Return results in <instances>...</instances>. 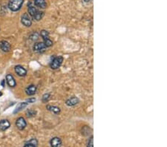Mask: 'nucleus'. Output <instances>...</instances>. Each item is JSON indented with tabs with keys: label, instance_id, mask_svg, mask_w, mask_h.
I'll return each mask as SVG.
<instances>
[{
	"label": "nucleus",
	"instance_id": "f257e3e1",
	"mask_svg": "<svg viewBox=\"0 0 167 147\" xmlns=\"http://www.w3.org/2000/svg\"><path fill=\"white\" fill-rule=\"evenodd\" d=\"M24 0H10L8 3V8L12 11H18L20 10L23 5Z\"/></svg>",
	"mask_w": 167,
	"mask_h": 147
},
{
	"label": "nucleus",
	"instance_id": "f03ea898",
	"mask_svg": "<svg viewBox=\"0 0 167 147\" xmlns=\"http://www.w3.org/2000/svg\"><path fill=\"white\" fill-rule=\"evenodd\" d=\"M63 62V57H52V59H51V63H50V67H51V69H58L62 65Z\"/></svg>",
	"mask_w": 167,
	"mask_h": 147
},
{
	"label": "nucleus",
	"instance_id": "7ed1b4c3",
	"mask_svg": "<svg viewBox=\"0 0 167 147\" xmlns=\"http://www.w3.org/2000/svg\"><path fill=\"white\" fill-rule=\"evenodd\" d=\"M21 22L26 27H30L32 25L31 17L28 14H24L21 17Z\"/></svg>",
	"mask_w": 167,
	"mask_h": 147
},
{
	"label": "nucleus",
	"instance_id": "20e7f679",
	"mask_svg": "<svg viewBox=\"0 0 167 147\" xmlns=\"http://www.w3.org/2000/svg\"><path fill=\"white\" fill-rule=\"evenodd\" d=\"M27 126V123H26V120L23 117H19L16 121V126L17 127L18 129L19 130H23Z\"/></svg>",
	"mask_w": 167,
	"mask_h": 147
},
{
	"label": "nucleus",
	"instance_id": "39448f33",
	"mask_svg": "<svg viewBox=\"0 0 167 147\" xmlns=\"http://www.w3.org/2000/svg\"><path fill=\"white\" fill-rule=\"evenodd\" d=\"M34 51H36V52H39V53H42L46 51V47L45 46L44 42H37V43H35L34 46Z\"/></svg>",
	"mask_w": 167,
	"mask_h": 147
},
{
	"label": "nucleus",
	"instance_id": "423d86ee",
	"mask_svg": "<svg viewBox=\"0 0 167 147\" xmlns=\"http://www.w3.org/2000/svg\"><path fill=\"white\" fill-rule=\"evenodd\" d=\"M11 46L8 41L2 40L0 41V49L4 52H9L10 51Z\"/></svg>",
	"mask_w": 167,
	"mask_h": 147
},
{
	"label": "nucleus",
	"instance_id": "0eeeda50",
	"mask_svg": "<svg viewBox=\"0 0 167 147\" xmlns=\"http://www.w3.org/2000/svg\"><path fill=\"white\" fill-rule=\"evenodd\" d=\"M15 72L19 77H25L27 75V70L21 66H17L14 68Z\"/></svg>",
	"mask_w": 167,
	"mask_h": 147
},
{
	"label": "nucleus",
	"instance_id": "6e6552de",
	"mask_svg": "<svg viewBox=\"0 0 167 147\" xmlns=\"http://www.w3.org/2000/svg\"><path fill=\"white\" fill-rule=\"evenodd\" d=\"M79 103V98L77 97H72L71 98H68L66 101V104L68 106H74Z\"/></svg>",
	"mask_w": 167,
	"mask_h": 147
},
{
	"label": "nucleus",
	"instance_id": "1a4fd4ad",
	"mask_svg": "<svg viewBox=\"0 0 167 147\" xmlns=\"http://www.w3.org/2000/svg\"><path fill=\"white\" fill-rule=\"evenodd\" d=\"M28 14L30 16V17H34L36 15L37 12H38V10L35 8L34 5L30 2H28Z\"/></svg>",
	"mask_w": 167,
	"mask_h": 147
},
{
	"label": "nucleus",
	"instance_id": "9d476101",
	"mask_svg": "<svg viewBox=\"0 0 167 147\" xmlns=\"http://www.w3.org/2000/svg\"><path fill=\"white\" fill-rule=\"evenodd\" d=\"M6 81H7L8 85L10 87H11V88L15 87L16 85H17L15 79H14V77H13V75H11L10 74H8V75H6Z\"/></svg>",
	"mask_w": 167,
	"mask_h": 147
},
{
	"label": "nucleus",
	"instance_id": "9b49d317",
	"mask_svg": "<svg viewBox=\"0 0 167 147\" xmlns=\"http://www.w3.org/2000/svg\"><path fill=\"white\" fill-rule=\"evenodd\" d=\"M50 145L51 147H61L62 146V140L59 137H53L50 141Z\"/></svg>",
	"mask_w": 167,
	"mask_h": 147
},
{
	"label": "nucleus",
	"instance_id": "f8f14e48",
	"mask_svg": "<svg viewBox=\"0 0 167 147\" xmlns=\"http://www.w3.org/2000/svg\"><path fill=\"white\" fill-rule=\"evenodd\" d=\"M36 92H37V87L34 85H30L26 89V93L28 96H32V95H35Z\"/></svg>",
	"mask_w": 167,
	"mask_h": 147
},
{
	"label": "nucleus",
	"instance_id": "ddd939ff",
	"mask_svg": "<svg viewBox=\"0 0 167 147\" xmlns=\"http://www.w3.org/2000/svg\"><path fill=\"white\" fill-rule=\"evenodd\" d=\"M10 124L8 120H2L0 121V130L5 131L10 127Z\"/></svg>",
	"mask_w": 167,
	"mask_h": 147
},
{
	"label": "nucleus",
	"instance_id": "4468645a",
	"mask_svg": "<svg viewBox=\"0 0 167 147\" xmlns=\"http://www.w3.org/2000/svg\"><path fill=\"white\" fill-rule=\"evenodd\" d=\"M34 4L37 7L42 9H45L47 7V3H46V0H34Z\"/></svg>",
	"mask_w": 167,
	"mask_h": 147
},
{
	"label": "nucleus",
	"instance_id": "2eb2a0df",
	"mask_svg": "<svg viewBox=\"0 0 167 147\" xmlns=\"http://www.w3.org/2000/svg\"><path fill=\"white\" fill-rule=\"evenodd\" d=\"M46 108H47L48 111H50V112L55 114V115H59V114L60 113L61 111L60 108H59V107L54 106H46Z\"/></svg>",
	"mask_w": 167,
	"mask_h": 147
},
{
	"label": "nucleus",
	"instance_id": "dca6fc26",
	"mask_svg": "<svg viewBox=\"0 0 167 147\" xmlns=\"http://www.w3.org/2000/svg\"><path fill=\"white\" fill-rule=\"evenodd\" d=\"M28 104V103L27 102L19 103V105L17 106V108H16V110L14 111V113H17V112H19V111H20V110H22V108H24L25 107L27 106Z\"/></svg>",
	"mask_w": 167,
	"mask_h": 147
},
{
	"label": "nucleus",
	"instance_id": "f3484780",
	"mask_svg": "<svg viewBox=\"0 0 167 147\" xmlns=\"http://www.w3.org/2000/svg\"><path fill=\"white\" fill-rule=\"evenodd\" d=\"M43 15H44V13H43V12H41L39 11V10H38V12L36 14V15L34 16V17H33V19H35V20L37 21H39L42 18Z\"/></svg>",
	"mask_w": 167,
	"mask_h": 147
},
{
	"label": "nucleus",
	"instance_id": "a211bd4d",
	"mask_svg": "<svg viewBox=\"0 0 167 147\" xmlns=\"http://www.w3.org/2000/svg\"><path fill=\"white\" fill-rule=\"evenodd\" d=\"M40 35L42 37V39H43V40H45V39H48L49 38V33H48V31H47L46 30H41Z\"/></svg>",
	"mask_w": 167,
	"mask_h": 147
},
{
	"label": "nucleus",
	"instance_id": "6ab92c4d",
	"mask_svg": "<svg viewBox=\"0 0 167 147\" xmlns=\"http://www.w3.org/2000/svg\"><path fill=\"white\" fill-rule=\"evenodd\" d=\"M50 97H51V95L49 93L45 94L42 97V103H47L49 100H50Z\"/></svg>",
	"mask_w": 167,
	"mask_h": 147
},
{
	"label": "nucleus",
	"instance_id": "aec40b11",
	"mask_svg": "<svg viewBox=\"0 0 167 147\" xmlns=\"http://www.w3.org/2000/svg\"><path fill=\"white\" fill-rule=\"evenodd\" d=\"M44 42V44H45V46H46V48H49V47H51V46H53V42L51 40V39H49V38L48 39H45L44 42Z\"/></svg>",
	"mask_w": 167,
	"mask_h": 147
},
{
	"label": "nucleus",
	"instance_id": "412c9836",
	"mask_svg": "<svg viewBox=\"0 0 167 147\" xmlns=\"http://www.w3.org/2000/svg\"><path fill=\"white\" fill-rule=\"evenodd\" d=\"M26 115H27V116L28 117H34V115H36V112L32 109H29V110H28L27 112H26Z\"/></svg>",
	"mask_w": 167,
	"mask_h": 147
},
{
	"label": "nucleus",
	"instance_id": "4be33fe9",
	"mask_svg": "<svg viewBox=\"0 0 167 147\" xmlns=\"http://www.w3.org/2000/svg\"><path fill=\"white\" fill-rule=\"evenodd\" d=\"M87 147H94V137H93V136H91L88 140Z\"/></svg>",
	"mask_w": 167,
	"mask_h": 147
},
{
	"label": "nucleus",
	"instance_id": "5701e85b",
	"mask_svg": "<svg viewBox=\"0 0 167 147\" xmlns=\"http://www.w3.org/2000/svg\"><path fill=\"white\" fill-rule=\"evenodd\" d=\"M28 143H30V144H34V145L36 146H37V145H38V141H37V140L36 138L30 139L29 141H28Z\"/></svg>",
	"mask_w": 167,
	"mask_h": 147
},
{
	"label": "nucleus",
	"instance_id": "b1692460",
	"mask_svg": "<svg viewBox=\"0 0 167 147\" xmlns=\"http://www.w3.org/2000/svg\"><path fill=\"white\" fill-rule=\"evenodd\" d=\"M23 147H37L36 146H34V144H30V143H26L25 145H24V146Z\"/></svg>",
	"mask_w": 167,
	"mask_h": 147
},
{
	"label": "nucleus",
	"instance_id": "393cba45",
	"mask_svg": "<svg viewBox=\"0 0 167 147\" xmlns=\"http://www.w3.org/2000/svg\"><path fill=\"white\" fill-rule=\"evenodd\" d=\"M36 101V99L35 98H30V99H28V100H27V103H34V102Z\"/></svg>",
	"mask_w": 167,
	"mask_h": 147
},
{
	"label": "nucleus",
	"instance_id": "a878e982",
	"mask_svg": "<svg viewBox=\"0 0 167 147\" xmlns=\"http://www.w3.org/2000/svg\"><path fill=\"white\" fill-rule=\"evenodd\" d=\"M91 0H84V2H89Z\"/></svg>",
	"mask_w": 167,
	"mask_h": 147
},
{
	"label": "nucleus",
	"instance_id": "bb28decb",
	"mask_svg": "<svg viewBox=\"0 0 167 147\" xmlns=\"http://www.w3.org/2000/svg\"><path fill=\"white\" fill-rule=\"evenodd\" d=\"M2 95V93H0V96H1V95Z\"/></svg>",
	"mask_w": 167,
	"mask_h": 147
}]
</instances>
